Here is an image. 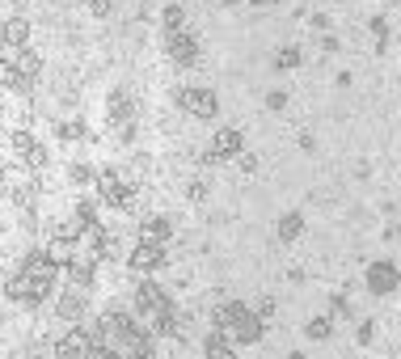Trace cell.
I'll return each instance as SVG.
<instances>
[{"label": "cell", "mask_w": 401, "mask_h": 359, "mask_svg": "<svg viewBox=\"0 0 401 359\" xmlns=\"http://www.w3.org/2000/svg\"><path fill=\"white\" fill-rule=\"evenodd\" d=\"M55 275H59V267L47 258V254H30L25 262H21V271L8 279V296L13 300H21V305H38V300H47L51 296V288H55Z\"/></svg>", "instance_id": "1"}, {"label": "cell", "mask_w": 401, "mask_h": 359, "mask_svg": "<svg viewBox=\"0 0 401 359\" xmlns=\"http://www.w3.org/2000/svg\"><path fill=\"white\" fill-rule=\"evenodd\" d=\"M135 313H140V322H148L152 339H173L178 334V309H173V300L161 284L144 279L135 288Z\"/></svg>", "instance_id": "2"}, {"label": "cell", "mask_w": 401, "mask_h": 359, "mask_svg": "<svg viewBox=\"0 0 401 359\" xmlns=\"http://www.w3.org/2000/svg\"><path fill=\"white\" fill-rule=\"evenodd\" d=\"M211 326H216L220 334H228L237 347H254V343H262V330H266V322H262L249 305H241V300H224V305H216V309H211Z\"/></svg>", "instance_id": "3"}, {"label": "cell", "mask_w": 401, "mask_h": 359, "mask_svg": "<svg viewBox=\"0 0 401 359\" xmlns=\"http://www.w3.org/2000/svg\"><path fill=\"white\" fill-rule=\"evenodd\" d=\"M97 199L106 203V207H118V212H135V199H140V190L118 174V169H101L97 174Z\"/></svg>", "instance_id": "4"}, {"label": "cell", "mask_w": 401, "mask_h": 359, "mask_svg": "<svg viewBox=\"0 0 401 359\" xmlns=\"http://www.w3.org/2000/svg\"><path fill=\"white\" fill-rule=\"evenodd\" d=\"M178 106H182L190 118H216V114H220V97H216V89H203V85H186V89H178Z\"/></svg>", "instance_id": "5"}, {"label": "cell", "mask_w": 401, "mask_h": 359, "mask_svg": "<svg viewBox=\"0 0 401 359\" xmlns=\"http://www.w3.org/2000/svg\"><path fill=\"white\" fill-rule=\"evenodd\" d=\"M237 157H245V135L237 127H220L211 135V144H207V161L224 165V161H237Z\"/></svg>", "instance_id": "6"}, {"label": "cell", "mask_w": 401, "mask_h": 359, "mask_svg": "<svg viewBox=\"0 0 401 359\" xmlns=\"http://www.w3.org/2000/svg\"><path fill=\"white\" fill-rule=\"evenodd\" d=\"M364 284H368V292H372V296H393V292L401 288V271H397V262H389V258L372 262V267L364 271Z\"/></svg>", "instance_id": "7"}, {"label": "cell", "mask_w": 401, "mask_h": 359, "mask_svg": "<svg viewBox=\"0 0 401 359\" xmlns=\"http://www.w3.org/2000/svg\"><path fill=\"white\" fill-rule=\"evenodd\" d=\"M165 245H156V241H135V250L127 254V267L135 271V275H152V271H161L165 267Z\"/></svg>", "instance_id": "8"}, {"label": "cell", "mask_w": 401, "mask_h": 359, "mask_svg": "<svg viewBox=\"0 0 401 359\" xmlns=\"http://www.w3.org/2000/svg\"><path fill=\"white\" fill-rule=\"evenodd\" d=\"M55 359H97V343L89 330H68L55 343Z\"/></svg>", "instance_id": "9"}, {"label": "cell", "mask_w": 401, "mask_h": 359, "mask_svg": "<svg viewBox=\"0 0 401 359\" xmlns=\"http://www.w3.org/2000/svg\"><path fill=\"white\" fill-rule=\"evenodd\" d=\"M165 51H169V59L173 63H182V68H190L195 59H199V51H203V42L190 34V30H173V34H165Z\"/></svg>", "instance_id": "10"}, {"label": "cell", "mask_w": 401, "mask_h": 359, "mask_svg": "<svg viewBox=\"0 0 401 359\" xmlns=\"http://www.w3.org/2000/svg\"><path fill=\"white\" fill-rule=\"evenodd\" d=\"M13 148H17V157H21L30 169H42V165H47V148H42L30 131H17V135H13Z\"/></svg>", "instance_id": "11"}, {"label": "cell", "mask_w": 401, "mask_h": 359, "mask_svg": "<svg viewBox=\"0 0 401 359\" xmlns=\"http://www.w3.org/2000/svg\"><path fill=\"white\" fill-rule=\"evenodd\" d=\"M0 42L13 47V51H25V42H30V21H25V17H4V21H0Z\"/></svg>", "instance_id": "12"}, {"label": "cell", "mask_w": 401, "mask_h": 359, "mask_svg": "<svg viewBox=\"0 0 401 359\" xmlns=\"http://www.w3.org/2000/svg\"><path fill=\"white\" fill-rule=\"evenodd\" d=\"M131 118H135V97H131L127 89H114V93H110V123L131 127Z\"/></svg>", "instance_id": "13"}, {"label": "cell", "mask_w": 401, "mask_h": 359, "mask_svg": "<svg viewBox=\"0 0 401 359\" xmlns=\"http://www.w3.org/2000/svg\"><path fill=\"white\" fill-rule=\"evenodd\" d=\"M93 271H97V258H93V254H72L68 279H72L76 288H89V284H93Z\"/></svg>", "instance_id": "14"}, {"label": "cell", "mask_w": 401, "mask_h": 359, "mask_svg": "<svg viewBox=\"0 0 401 359\" xmlns=\"http://www.w3.org/2000/svg\"><path fill=\"white\" fill-rule=\"evenodd\" d=\"M203 359H237V343H233L228 334L211 330V334L203 339Z\"/></svg>", "instance_id": "15"}, {"label": "cell", "mask_w": 401, "mask_h": 359, "mask_svg": "<svg viewBox=\"0 0 401 359\" xmlns=\"http://www.w3.org/2000/svg\"><path fill=\"white\" fill-rule=\"evenodd\" d=\"M38 72H42V59H38L34 51H21V55H17V76H21V93H30V89H34Z\"/></svg>", "instance_id": "16"}, {"label": "cell", "mask_w": 401, "mask_h": 359, "mask_svg": "<svg viewBox=\"0 0 401 359\" xmlns=\"http://www.w3.org/2000/svg\"><path fill=\"white\" fill-rule=\"evenodd\" d=\"M173 237V224L165 220V216H148L144 224H140V241H156V245H165Z\"/></svg>", "instance_id": "17"}, {"label": "cell", "mask_w": 401, "mask_h": 359, "mask_svg": "<svg viewBox=\"0 0 401 359\" xmlns=\"http://www.w3.org/2000/svg\"><path fill=\"white\" fill-rule=\"evenodd\" d=\"M279 241L283 245H292V241H300V233H304V216L300 212H288V216H279Z\"/></svg>", "instance_id": "18"}, {"label": "cell", "mask_w": 401, "mask_h": 359, "mask_svg": "<svg viewBox=\"0 0 401 359\" xmlns=\"http://www.w3.org/2000/svg\"><path fill=\"white\" fill-rule=\"evenodd\" d=\"M59 317L63 322H80L85 317V296L80 292H63L59 296Z\"/></svg>", "instance_id": "19"}, {"label": "cell", "mask_w": 401, "mask_h": 359, "mask_svg": "<svg viewBox=\"0 0 401 359\" xmlns=\"http://www.w3.org/2000/svg\"><path fill=\"white\" fill-rule=\"evenodd\" d=\"M330 334H334V317H313V322H304V339L326 343Z\"/></svg>", "instance_id": "20"}, {"label": "cell", "mask_w": 401, "mask_h": 359, "mask_svg": "<svg viewBox=\"0 0 401 359\" xmlns=\"http://www.w3.org/2000/svg\"><path fill=\"white\" fill-rule=\"evenodd\" d=\"M300 59H304V51H300V47H279L275 68H279V72H296V68H300Z\"/></svg>", "instance_id": "21"}, {"label": "cell", "mask_w": 401, "mask_h": 359, "mask_svg": "<svg viewBox=\"0 0 401 359\" xmlns=\"http://www.w3.org/2000/svg\"><path fill=\"white\" fill-rule=\"evenodd\" d=\"M161 21H165V34H173V30H186V8H182V4H169V8L161 13Z\"/></svg>", "instance_id": "22"}, {"label": "cell", "mask_w": 401, "mask_h": 359, "mask_svg": "<svg viewBox=\"0 0 401 359\" xmlns=\"http://www.w3.org/2000/svg\"><path fill=\"white\" fill-rule=\"evenodd\" d=\"M0 85L21 93V76H17V63H13V59H0Z\"/></svg>", "instance_id": "23"}, {"label": "cell", "mask_w": 401, "mask_h": 359, "mask_svg": "<svg viewBox=\"0 0 401 359\" xmlns=\"http://www.w3.org/2000/svg\"><path fill=\"white\" fill-rule=\"evenodd\" d=\"M80 135H85L80 123H59V140H80Z\"/></svg>", "instance_id": "24"}, {"label": "cell", "mask_w": 401, "mask_h": 359, "mask_svg": "<svg viewBox=\"0 0 401 359\" xmlns=\"http://www.w3.org/2000/svg\"><path fill=\"white\" fill-rule=\"evenodd\" d=\"M254 313H258L262 322H271V317H275V300H271V296H262V300L254 305Z\"/></svg>", "instance_id": "25"}, {"label": "cell", "mask_w": 401, "mask_h": 359, "mask_svg": "<svg viewBox=\"0 0 401 359\" xmlns=\"http://www.w3.org/2000/svg\"><path fill=\"white\" fill-rule=\"evenodd\" d=\"M330 309H334V317H351V300H347V296H334Z\"/></svg>", "instance_id": "26"}, {"label": "cell", "mask_w": 401, "mask_h": 359, "mask_svg": "<svg viewBox=\"0 0 401 359\" xmlns=\"http://www.w3.org/2000/svg\"><path fill=\"white\" fill-rule=\"evenodd\" d=\"M266 106H271V110H283V106H288V93H283V89L266 93Z\"/></svg>", "instance_id": "27"}, {"label": "cell", "mask_w": 401, "mask_h": 359, "mask_svg": "<svg viewBox=\"0 0 401 359\" xmlns=\"http://www.w3.org/2000/svg\"><path fill=\"white\" fill-rule=\"evenodd\" d=\"M372 339H376V326H372V322H364V326H359V347H368Z\"/></svg>", "instance_id": "28"}, {"label": "cell", "mask_w": 401, "mask_h": 359, "mask_svg": "<svg viewBox=\"0 0 401 359\" xmlns=\"http://www.w3.org/2000/svg\"><path fill=\"white\" fill-rule=\"evenodd\" d=\"M372 34H376V38L385 42V34H389V25H385V17H376V21H372Z\"/></svg>", "instance_id": "29"}, {"label": "cell", "mask_w": 401, "mask_h": 359, "mask_svg": "<svg viewBox=\"0 0 401 359\" xmlns=\"http://www.w3.org/2000/svg\"><path fill=\"white\" fill-rule=\"evenodd\" d=\"M85 4H89L93 13H110V4H114V0H85Z\"/></svg>", "instance_id": "30"}, {"label": "cell", "mask_w": 401, "mask_h": 359, "mask_svg": "<svg viewBox=\"0 0 401 359\" xmlns=\"http://www.w3.org/2000/svg\"><path fill=\"white\" fill-rule=\"evenodd\" d=\"M190 199H207V186L203 182H190Z\"/></svg>", "instance_id": "31"}, {"label": "cell", "mask_w": 401, "mask_h": 359, "mask_svg": "<svg viewBox=\"0 0 401 359\" xmlns=\"http://www.w3.org/2000/svg\"><path fill=\"white\" fill-rule=\"evenodd\" d=\"M245 4H258L262 8V4H279V0H245Z\"/></svg>", "instance_id": "32"}, {"label": "cell", "mask_w": 401, "mask_h": 359, "mask_svg": "<svg viewBox=\"0 0 401 359\" xmlns=\"http://www.w3.org/2000/svg\"><path fill=\"white\" fill-rule=\"evenodd\" d=\"M288 359H309V355H304V351H292V355H288Z\"/></svg>", "instance_id": "33"}]
</instances>
